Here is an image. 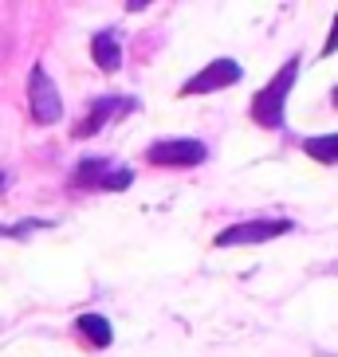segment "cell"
Here are the masks:
<instances>
[{"mask_svg":"<svg viewBox=\"0 0 338 357\" xmlns=\"http://www.w3.org/2000/svg\"><path fill=\"white\" fill-rule=\"evenodd\" d=\"M71 185H75V189L122 192V189L130 185V169H115L110 161H103V158H87V161H79V169H75Z\"/></svg>","mask_w":338,"mask_h":357,"instance_id":"obj_6","label":"cell"},{"mask_svg":"<svg viewBox=\"0 0 338 357\" xmlns=\"http://www.w3.org/2000/svg\"><path fill=\"white\" fill-rule=\"evenodd\" d=\"M134 98H95V102H91V110H87V118L83 122H75V137H95L98 130L103 126H110V122H115V118H122V114H130V110H134Z\"/></svg>","mask_w":338,"mask_h":357,"instance_id":"obj_7","label":"cell"},{"mask_svg":"<svg viewBox=\"0 0 338 357\" xmlns=\"http://www.w3.org/2000/svg\"><path fill=\"white\" fill-rule=\"evenodd\" d=\"M335 102H338V86H335Z\"/></svg>","mask_w":338,"mask_h":357,"instance_id":"obj_13","label":"cell"},{"mask_svg":"<svg viewBox=\"0 0 338 357\" xmlns=\"http://www.w3.org/2000/svg\"><path fill=\"white\" fill-rule=\"evenodd\" d=\"M0 189H4V173H0Z\"/></svg>","mask_w":338,"mask_h":357,"instance_id":"obj_12","label":"cell"},{"mask_svg":"<svg viewBox=\"0 0 338 357\" xmlns=\"http://www.w3.org/2000/svg\"><path fill=\"white\" fill-rule=\"evenodd\" d=\"M295 228L291 220H244V224H233V228L216 231V248H248V243H267V240H279L287 231Z\"/></svg>","mask_w":338,"mask_h":357,"instance_id":"obj_4","label":"cell"},{"mask_svg":"<svg viewBox=\"0 0 338 357\" xmlns=\"http://www.w3.org/2000/svg\"><path fill=\"white\" fill-rule=\"evenodd\" d=\"M303 153L318 165H338V134H311L303 137Z\"/></svg>","mask_w":338,"mask_h":357,"instance_id":"obj_10","label":"cell"},{"mask_svg":"<svg viewBox=\"0 0 338 357\" xmlns=\"http://www.w3.org/2000/svg\"><path fill=\"white\" fill-rule=\"evenodd\" d=\"M28 110L40 126H55L64 118V102H59V91H55V79L43 71L40 63L28 75Z\"/></svg>","mask_w":338,"mask_h":357,"instance_id":"obj_3","label":"cell"},{"mask_svg":"<svg viewBox=\"0 0 338 357\" xmlns=\"http://www.w3.org/2000/svg\"><path fill=\"white\" fill-rule=\"evenodd\" d=\"M75 334L83 337L91 349H106L115 342V330H110V322L103 314H79L75 318Z\"/></svg>","mask_w":338,"mask_h":357,"instance_id":"obj_8","label":"cell"},{"mask_svg":"<svg viewBox=\"0 0 338 357\" xmlns=\"http://www.w3.org/2000/svg\"><path fill=\"white\" fill-rule=\"evenodd\" d=\"M91 59H95L98 71H118V63H122L118 36L115 32H95V40H91Z\"/></svg>","mask_w":338,"mask_h":357,"instance_id":"obj_9","label":"cell"},{"mask_svg":"<svg viewBox=\"0 0 338 357\" xmlns=\"http://www.w3.org/2000/svg\"><path fill=\"white\" fill-rule=\"evenodd\" d=\"M299 79V55H291L279 71H275L272 83H264L252 95V122L264 130H284V110H287V95Z\"/></svg>","mask_w":338,"mask_h":357,"instance_id":"obj_1","label":"cell"},{"mask_svg":"<svg viewBox=\"0 0 338 357\" xmlns=\"http://www.w3.org/2000/svg\"><path fill=\"white\" fill-rule=\"evenodd\" d=\"M327 55H338V16H335V24H330L327 43H323V59H327Z\"/></svg>","mask_w":338,"mask_h":357,"instance_id":"obj_11","label":"cell"},{"mask_svg":"<svg viewBox=\"0 0 338 357\" xmlns=\"http://www.w3.org/2000/svg\"><path fill=\"white\" fill-rule=\"evenodd\" d=\"M146 161L158 169H193L209 161V146L201 137H161L146 149Z\"/></svg>","mask_w":338,"mask_h":357,"instance_id":"obj_2","label":"cell"},{"mask_svg":"<svg viewBox=\"0 0 338 357\" xmlns=\"http://www.w3.org/2000/svg\"><path fill=\"white\" fill-rule=\"evenodd\" d=\"M240 79H244V67L236 63V59H212V63H209V67H201V71L193 75V79H185V86H181V98L212 95V91L236 86Z\"/></svg>","mask_w":338,"mask_h":357,"instance_id":"obj_5","label":"cell"}]
</instances>
